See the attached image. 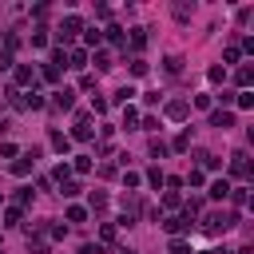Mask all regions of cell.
<instances>
[{"label": "cell", "instance_id": "cell-10", "mask_svg": "<svg viewBox=\"0 0 254 254\" xmlns=\"http://www.w3.org/2000/svg\"><path fill=\"white\" fill-rule=\"evenodd\" d=\"M67 67H75V71L87 67V48H71V52H67Z\"/></svg>", "mask_w": 254, "mask_h": 254}, {"label": "cell", "instance_id": "cell-9", "mask_svg": "<svg viewBox=\"0 0 254 254\" xmlns=\"http://www.w3.org/2000/svg\"><path fill=\"white\" fill-rule=\"evenodd\" d=\"M210 127H222L226 131V127H234V115L226 107H218V111H210Z\"/></svg>", "mask_w": 254, "mask_h": 254}, {"label": "cell", "instance_id": "cell-26", "mask_svg": "<svg viewBox=\"0 0 254 254\" xmlns=\"http://www.w3.org/2000/svg\"><path fill=\"white\" fill-rule=\"evenodd\" d=\"M103 36H107V40H111V44H123V40H127V36H123V28H119V24H111V28H103Z\"/></svg>", "mask_w": 254, "mask_h": 254}, {"label": "cell", "instance_id": "cell-23", "mask_svg": "<svg viewBox=\"0 0 254 254\" xmlns=\"http://www.w3.org/2000/svg\"><path fill=\"white\" fill-rule=\"evenodd\" d=\"M123 127H127V131H131V127H139V111H135L131 103L123 107Z\"/></svg>", "mask_w": 254, "mask_h": 254}, {"label": "cell", "instance_id": "cell-28", "mask_svg": "<svg viewBox=\"0 0 254 254\" xmlns=\"http://www.w3.org/2000/svg\"><path fill=\"white\" fill-rule=\"evenodd\" d=\"M234 103H238L242 111H250V107H254V91H238V95H234Z\"/></svg>", "mask_w": 254, "mask_h": 254}, {"label": "cell", "instance_id": "cell-17", "mask_svg": "<svg viewBox=\"0 0 254 254\" xmlns=\"http://www.w3.org/2000/svg\"><path fill=\"white\" fill-rule=\"evenodd\" d=\"M16 83H36V71L28 64H16Z\"/></svg>", "mask_w": 254, "mask_h": 254}, {"label": "cell", "instance_id": "cell-2", "mask_svg": "<svg viewBox=\"0 0 254 254\" xmlns=\"http://www.w3.org/2000/svg\"><path fill=\"white\" fill-rule=\"evenodd\" d=\"M91 135H95L91 115H87V111H79V115H75V127H71V135H67V139H75V143H91Z\"/></svg>", "mask_w": 254, "mask_h": 254}, {"label": "cell", "instance_id": "cell-53", "mask_svg": "<svg viewBox=\"0 0 254 254\" xmlns=\"http://www.w3.org/2000/svg\"><path fill=\"white\" fill-rule=\"evenodd\" d=\"M238 254H254V246H242V250H238Z\"/></svg>", "mask_w": 254, "mask_h": 254}, {"label": "cell", "instance_id": "cell-27", "mask_svg": "<svg viewBox=\"0 0 254 254\" xmlns=\"http://www.w3.org/2000/svg\"><path fill=\"white\" fill-rule=\"evenodd\" d=\"M40 75H44V83H60V67H52V64H44Z\"/></svg>", "mask_w": 254, "mask_h": 254}, {"label": "cell", "instance_id": "cell-21", "mask_svg": "<svg viewBox=\"0 0 254 254\" xmlns=\"http://www.w3.org/2000/svg\"><path fill=\"white\" fill-rule=\"evenodd\" d=\"M83 44H87V48H99V44H103V32H99V28H87V32H83Z\"/></svg>", "mask_w": 254, "mask_h": 254}, {"label": "cell", "instance_id": "cell-1", "mask_svg": "<svg viewBox=\"0 0 254 254\" xmlns=\"http://www.w3.org/2000/svg\"><path fill=\"white\" fill-rule=\"evenodd\" d=\"M234 222H238V214H234V210H214V214H206V218H202V230H206V234H226Z\"/></svg>", "mask_w": 254, "mask_h": 254}, {"label": "cell", "instance_id": "cell-43", "mask_svg": "<svg viewBox=\"0 0 254 254\" xmlns=\"http://www.w3.org/2000/svg\"><path fill=\"white\" fill-rule=\"evenodd\" d=\"M44 230H48V238H64V234H67V226H60V222H52V226H44Z\"/></svg>", "mask_w": 254, "mask_h": 254}, {"label": "cell", "instance_id": "cell-46", "mask_svg": "<svg viewBox=\"0 0 254 254\" xmlns=\"http://www.w3.org/2000/svg\"><path fill=\"white\" fill-rule=\"evenodd\" d=\"M0 155H4V159H16L20 151H16V143H0Z\"/></svg>", "mask_w": 254, "mask_h": 254}, {"label": "cell", "instance_id": "cell-7", "mask_svg": "<svg viewBox=\"0 0 254 254\" xmlns=\"http://www.w3.org/2000/svg\"><path fill=\"white\" fill-rule=\"evenodd\" d=\"M230 175H234V179H246V175H250V163H246V151H234V155H230Z\"/></svg>", "mask_w": 254, "mask_h": 254}, {"label": "cell", "instance_id": "cell-47", "mask_svg": "<svg viewBox=\"0 0 254 254\" xmlns=\"http://www.w3.org/2000/svg\"><path fill=\"white\" fill-rule=\"evenodd\" d=\"M28 202H32V190H16V206H20V210H24V206H28Z\"/></svg>", "mask_w": 254, "mask_h": 254}, {"label": "cell", "instance_id": "cell-34", "mask_svg": "<svg viewBox=\"0 0 254 254\" xmlns=\"http://www.w3.org/2000/svg\"><path fill=\"white\" fill-rule=\"evenodd\" d=\"M163 206H167V210H175V206H183V198H179V190H167V194H163Z\"/></svg>", "mask_w": 254, "mask_h": 254}, {"label": "cell", "instance_id": "cell-14", "mask_svg": "<svg viewBox=\"0 0 254 254\" xmlns=\"http://www.w3.org/2000/svg\"><path fill=\"white\" fill-rule=\"evenodd\" d=\"M171 12H175V20H190V16H194V4H187V0H179V4L171 8Z\"/></svg>", "mask_w": 254, "mask_h": 254}, {"label": "cell", "instance_id": "cell-52", "mask_svg": "<svg viewBox=\"0 0 254 254\" xmlns=\"http://www.w3.org/2000/svg\"><path fill=\"white\" fill-rule=\"evenodd\" d=\"M79 254H99V246H91V242H87V246H79Z\"/></svg>", "mask_w": 254, "mask_h": 254}, {"label": "cell", "instance_id": "cell-39", "mask_svg": "<svg viewBox=\"0 0 254 254\" xmlns=\"http://www.w3.org/2000/svg\"><path fill=\"white\" fill-rule=\"evenodd\" d=\"M83 218H87L83 206H67V222H83Z\"/></svg>", "mask_w": 254, "mask_h": 254}, {"label": "cell", "instance_id": "cell-30", "mask_svg": "<svg viewBox=\"0 0 254 254\" xmlns=\"http://www.w3.org/2000/svg\"><path fill=\"white\" fill-rule=\"evenodd\" d=\"M48 64H52V67H67V52H64V48H56V52H52V60H48Z\"/></svg>", "mask_w": 254, "mask_h": 254}, {"label": "cell", "instance_id": "cell-25", "mask_svg": "<svg viewBox=\"0 0 254 254\" xmlns=\"http://www.w3.org/2000/svg\"><path fill=\"white\" fill-rule=\"evenodd\" d=\"M226 198H230L234 206H246V198H250V194H246V187H230V194H226Z\"/></svg>", "mask_w": 254, "mask_h": 254}, {"label": "cell", "instance_id": "cell-20", "mask_svg": "<svg viewBox=\"0 0 254 254\" xmlns=\"http://www.w3.org/2000/svg\"><path fill=\"white\" fill-rule=\"evenodd\" d=\"M20 222H24V210L20 206H8L4 210V226H20Z\"/></svg>", "mask_w": 254, "mask_h": 254}, {"label": "cell", "instance_id": "cell-45", "mask_svg": "<svg viewBox=\"0 0 254 254\" xmlns=\"http://www.w3.org/2000/svg\"><path fill=\"white\" fill-rule=\"evenodd\" d=\"M107 107H111L107 99H91V111H95V115H107Z\"/></svg>", "mask_w": 254, "mask_h": 254}, {"label": "cell", "instance_id": "cell-42", "mask_svg": "<svg viewBox=\"0 0 254 254\" xmlns=\"http://www.w3.org/2000/svg\"><path fill=\"white\" fill-rule=\"evenodd\" d=\"M139 183H143V179H139V175H135V171H127V175H123V187H127V190H135V187H139Z\"/></svg>", "mask_w": 254, "mask_h": 254}, {"label": "cell", "instance_id": "cell-13", "mask_svg": "<svg viewBox=\"0 0 254 254\" xmlns=\"http://www.w3.org/2000/svg\"><path fill=\"white\" fill-rule=\"evenodd\" d=\"M206 194H210V198H226V194H230V183H226V179H214Z\"/></svg>", "mask_w": 254, "mask_h": 254}, {"label": "cell", "instance_id": "cell-15", "mask_svg": "<svg viewBox=\"0 0 254 254\" xmlns=\"http://www.w3.org/2000/svg\"><path fill=\"white\" fill-rule=\"evenodd\" d=\"M131 48H135V52L147 48V28H131Z\"/></svg>", "mask_w": 254, "mask_h": 254}, {"label": "cell", "instance_id": "cell-51", "mask_svg": "<svg viewBox=\"0 0 254 254\" xmlns=\"http://www.w3.org/2000/svg\"><path fill=\"white\" fill-rule=\"evenodd\" d=\"M4 67H12V56H8V52H0V71H4Z\"/></svg>", "mask_w": 254, "mask_h": 254}, {"label": "cell", "instance_id": "cell-56", "mask_svg": "<svg viewBox=\"0 0 254 254\" xmlns=\"http://www.w3.org/2000/svg\"><path fill=\"white\" fill-rule=\"evenodd\" d=\"M0 202H4V194H0Z\"/></svg>", "mask_w": 254, "mask_h": 254}, {"label": "cell", "instance_id": "cell-11", "mask_svg": "<svg viewBox=\"0 0 254 254\" xmlns=\"http://www.w3.org/2000/svg\"><path fill=\"white\" fill-rule=\"evenodd\" d=\"M234 83H238V87H242V91H250V83H254V71H250V67H246V64H242V67H238V71H234Z\"/></svg>", "mask_w": 254, "mask_h": 254}, {"label": "cell", "instance_id": "cell-32", "mask_svg": "<svg viewBox=\"0 0 254 254\" xmlns=\"http://www.w3.org/2000/svg\"><path fill=\"white\" fill-rule=\"evenodd\" d=\"M171 147H175V151H187V147H190V131H179V135H175V143H171Z\"/></svg>", "mask_w": 254, "mask_h": 254}, {"label": "cell", "instance_id": "cell-36", "mask_svg": "<svg viewBox=\"0 0 254 254\" xmlns=\"http://www.w3.org/2000/svg\"><path fill=\"white\" fill-rule=\"evenodd\" d=\"M24 99H28V107H32V111H40V107H48V99H44V95H36V91H32V95H24Z\"/></svg>", "mask_w": 254, "mask_h": 254}, {"label": "cell", "instance_id": "cell-38", "mask_svg": "<svg viewBox=\"0 0 254 254\" xmlns=\"http://www.w3.org/2000/svg\"><path fill=\"white\" fill-rule=\"evenodd\" d=\"M107 206V194L103 190H91V210H103Z\"/></svg>", "mask_w": 254, "mask_h": 254}, {"label": "cell", "instance_id": "cell-5", "mask_svg": "<svg viewBox=\"0 0 254 254\" xmlns=\"http://www.w3.org/2000/svg\"><path fill=\"white\" fill-rule=\"evenodd\" d=\"M163 111H167V119H175V123H183V119L190 115V103H187V99H171V103H167Z\"/></svg>", "mask_w": 254, "mask_h": 254}, {"label": "cell", "instance_id": "cell-48", "mask_svg": "<svg viewBox=\"0 0 254 254\" xmlns=\"http://www.w3.org/2000/svg\"><path fill=\"white\" fill-rule=\"evenodd\" d=\"M194 107L198 111H210V95H194Z\"/></svg>", "mask_w": 254, "mask_h": 254}, {"label": "cell", "instance_id": "cell-50", "mask_svg": "<svg viewBox=\"0 0 254 254\" xmlns=\"http://www.w3.org/2000/svg\"><path fill=\"white\" fill-rule=\"evenodd\" d=\"M28 250H32V254H48V242H40V238H36V242H28Z\"/></svg>", "mask_w": 254, "mask_h": 254}, {"label": "cell", "instance_id": "cell-6", "mask_svg": "<svg viewBox=\"0 0 254 254\" xmlns=\"http://www.w3.org/2000/svg\"><path fill=\"white\" fill-rule=\"evenodd\" d=\"M71 103H75V91H71V87H60V91H52V107H60V111H71Z\"/></svg>", "mask_w": 254, "mask_h": 254}, {"label": "cell", "instance_id": "cell-37", "mask_svg": "<svg viewBox=\"0 0 254 254\" xmlns=\"http://www.w3.org/2000/svg\"><path fill=\"white\" fill-rule=\"evenodd\" d=\"M167 151H171V147H167V143H163V139H151V155H155V159H163V155H167Z\"/></svg>", "mask_w": 254, "mask_h": 254}, {"label": "cell", "instance_id": "cell-8", "mask_svg": "<svg viewBox=\"0 0 254 254\" xmlns=\"http://www.w3.org/2000/svg\"><path fill=\"white\" fill-rule=\"evenodd\" d=\"M163 230H167V234H175V238H179V234H183V230H190V222H187V218H183V214H171V218H163Z\"/></svg>", "mask_w": 254, "mask_h": 254}, {"label": "cell", "instance_id": "cell-35", "mask_svg": "<svg viewBox=\"0 0 254 254\" xmlns=\"http://www.w3.org/2000/svg\"><path fill=\"white\" fill-rule=\"evenodd\" d=\"M171 254H194V250H190V242H183V238H171Z\"/></svg>", "mask_w": 254, "mask_h": 254}, {"label": "cell", "instance_id": "cell-4", "mask_svg": "<svg viewBox=\"0 0 254 254\" xmlns=\"http://www.w3.org/2000/svg\"><path fill=\"white\" fill-rule=\"evenodd\" d=\"M75 32H83V20H79V16H64V24H60V44H71Z\"/></svg>", "mask_w": 254, "mask_h": 254}, {"label": "cell", "instance_id": "cell-22", "mask_svg": "<svg viewBox=\"0 0 254 254\" xmlns=\"http://www.w3.org/2000/svg\"><path fill=\"white\" fill-rule=\"evenodd\" d=\"M111 52H95V71H111Z\"/></svg>", "mask_w": 254, "mask_h": 254}, {"label": "cell", "instance_id": "cell-16", "mask_svg": "<svg viewBox=\"0 0 254 254\" xmlns=\"http://www.w3.org/2000/svg\"><path fill=\"white\" fill-rule=\"evenodd\" d=\"M163 71H167V75H179V71H183V56H167V60H163Z\"/></svg>", "mask_w": 254, "mask_h": 254}, {"label": "cell", "instance_id": "cell-3", "mask_svg": "<svg viewBox=\"0 0 254 254\" xmlns=\"http://www.w3.org/2000/svg\"><path fill=\"white\" fill-rule=\"evenodd\" d=\"M36 159H40V151H36V147H32V151H24L20 159H12V175H16V179L32 175V163H36Z\"/></svg>", "mask_w": 254, "mask_h": 254}, {"label": "cell", "instance_id": "cell-40", "mask_svg": "<svg viewBox=\"0 0 254 254\" xmlns=\"http://www.w3.org/2000/svg\"><path fill=\"white\" fill-rule=\"evenodd\" d=\"M238 56H242V48H234V44L222 52V60H226V64H238Z\"/></svg>", "mask_w": 254, "mask_h": 254}, {"label": "cell", "instance_id": "cell-54", "mask_svg": "<svg viewBox=\"0 0 254 254\" xmlns=\"http://www.w3.org/2000/svg\"><path fill=\"white\" fill-rule=\"evenodd\" d=\"M198 254H218V250H198Z\"/></svg>", "mask_w": 254, "mask_h": 254}, {"label": "cell", "instance_id": "cell-18", "mask_svg": "<svg viewBox=\"0 0 254 254\" xmlns=\"http://www.w3.org/2000/svg\"><path fill=\"white\" fill-rule=\"evenodd\" d=\"M52 147H56L60 155H67V147H71V139H67L64 131H52Z\"/></svg>", "mask_w": 254, "mask_h": 254}, {"label": "cell", "instance_id": "cell-49", "mask_svg": "<svg viewBox=\"0 0 254 254\" xmlns=\"http://www.w3.org/2000/svg\"><path fill=\"white\" fill-rule=\"evenodd\" d=\"M99 234H103V242H111V238H115V222H103V230H99Z\"/></svg>", "mask_w": 254, "mask_h": 254}, {"label": "cell", "instance_id": "cell-29", "mask_svg": "<svg viewBox=\"0 0 254 254\" xmlns=\"http://www.w3.org/2000/svg\"><path fill=\"white\" fill-rule=\"evenodd\" d=\"M147 183H151V187H155V190H159V187H163V183H167V175H163V171H159V167H151V171H147Z\"/></svg>", "mask_w": 254, "mask_h": 254}, {"label": "cell", "instance_id": "cell-44", "mask_svg": "<svg viewBox=\"0 0 254 254\" xmlns=\"http://www.w3.org/2000/svg\"><path fill=\"white\" fill-rule=\"evenodd\" d=\"M44 44H48V36H44V28H36L32 32V48H44Z\"/></svg>", "mask_w": 254, "mask_h": 254}, {"label": "cell", "instance_id": "cell-31", "mask_svg": "<svg viewBox=\"0 0 254 254\" xmlns=\"http://www.w3.org/2000/svg\"><path fill=\"white\" fill-rule=\"evenodd\" d=\"M206 79H210V83H222V79H226V67H222V64H214V67L206 71Z\"/></svg>", "mask_w": 254, "mask_h": 254}, {"label": "cell", "instance_id": "cell-33", "mask_svg": "<svg viewBox=\"0 0 254 254\" xmlns=\"http://www.w3.org/2000/svg\"><path fill=\"white\" fill-rule=\"evenodd\" d=\"M52 179H56V183H67V179H71V167H67V163H60V167L52 171Z\"/></svg>", "mask_w": 254, "mask_h": 254}, {"label": "cell", "instance_id": "cell-24", "mask_svg": "<svg viewBox=\"0 0 254 254\" xmlns=\"http://www.w3.org/2000/svg\"><path fill=\"white\" fill-rule=\"evenodd\" d=\"M79 190H83V187H79L75 179H67V183H60V194H64V198H75Z\"/></svg>", "mask_w": 254, "mask_h": 254}, {"label": "cell", "instance_id": "cell-41", "mask_svg": "<svg viewBox=\"0 0 254 254\" xmlns=\"http://www.w3.org/2000/svg\"><path fill=\"white\" fill-rule=\"evenodd\" d=\"M131 75H147V60L135 56V60H131Z\"/></svg>", "mask_w": 254, "mask_h": 254}, {"label": "cell", "instance_id": "cell-12", "mask_svg": "<svg viewBox=\"0 0 254 254\" xmlns=\"http://www.w3.org/2000/svg\"><path fill=\"white\" fill-rule=\"evenodd\" d=\"M194 159H198V163H202L206 171H218V167H222V159H214L210 151H194Z\"/></svg>", "mask_w": 254, "mask_h": 254}, {"label": "cell", "instance_id": "cell-55", "mask_svg": "<svg viewBox=\"0 0 254 254\" xmlns=\"http://www.w3.org/2000/svg\"><path fill=\"white\" fill-rule=\"evenodd\" d=\"M123 254H135V250H123Z\"/></svg>", "mask_w": 254, "mask_h": 254}, {"label": "cell", "instance_id": "cell-19", "mask_svg": "<svg viewBox=\"0 0 254 254\" xmlns=\"http://www.w3.org/2000/svg\"><path fill=\"white\" fill-rule=\"evenodd\" d=\"M67 167H71L75 175H87V171H91V159H87V155H75V159H71Z\"/></svg>", "mask_w": 254, "mask_h": 254}]
</instances>
